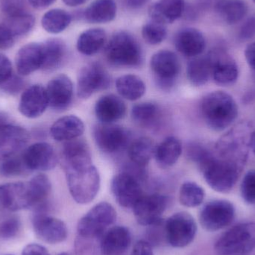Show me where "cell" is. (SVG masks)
<instances>
[{"mask_svg":"<svg viewBox=\"0 0 255 255\" xmlns=\"http://www.w3.org/2000/svg\"><path fill=\"white\" fill-rule=\"evenodd\" d=\"M116 88L121 97L130 101L139 100L145 92V84L134 75H125L118 78Z\"/></svg>","mask_w":255,"mask_h":255,"instance_id":"37","label":"cell"},{"mask_svg":"<svg viewBox=\"0 0 255 255\" xmlns=\"http://www.w3.org/2000/svg\"><path fill=\"white\" fill-rule=\"evenodd\" d=\"M245 56L249 65L255 71V41L247 46Z\"/></svg>","mask_w":255,"mask_h":255,"instance_id":"51","label":"cell"},{"mask_svg":"<svg viewBox=\"0 0 255 255\" xmlns=\"http://www.w3.org/2000/svg\"><path fill=\"white\" fill-rule=\"evenodd\" d=\"M166 34L167 31L165 25L154 20L147 22L142 28V38L148 44H159L165 40Z\"/></svg>","mask_w":255,"mask_h":255,"instance_id":"42","label":"cell"},{"mask_svg":"<svg viewBox=\"0 0 255 255\" xmlns=\"http://www.w3.org/2000/svg\"><path fill=\"white\" fill-rule=\"evenodd\" d=\"M62 1L67 5L70 6V7H76V6L85 4L88 0H62Z\"/></svg>","mask_w":255,"mask_h":255,"instance_id":"55","label":"cell"},{"mask_svg":"<svg viewBox=\"0 0 255 255\" xmlns=\"http://www.w3.org/2000/svg\"><path fill=\"white\" fill-rule=\"evenodd\" d=\"M72 16L62 9H52L44 13L41 19L43 29L51 34H59L64 31L71 22Z\"/></svg>","mask_w":255,"mask_h":255,"instance_id":"38","label":"cell"},{"mask_svg":"<svg viewBox=\"0 0 255 255\" xmlns=\"http://www.w3.org/2000/svg\"><path fill=\"white\" fill-rule=\"evenodd\" d=\"M21 223L15 217L7 219L0 224V238L3 240H10L15 238L20 231Z\"/></svg>","mask_w":255,"mask_h":255,"instance_id":"45","label":"cell"},{"mask_svg":"<svg viewBox=\"0 0 255 255\" xmlns=\"http://www.w3.org/2000/svg\"><path fill=\"white\" fill-rule=\"evenodd\" d=\"M157 115L158 108L154 103H139L132 108V118L141 125H150L152 124L157 119Z\"/></svg>","mask_w":255,"mask_h":255,"instance_id":"41","label":"cell"},{"mask_svg":"<svg viewBox=\"0 0 255 255\" xmlns=\"http://www.w3.org/2000/svg\"><path fill=\"white\" fill-rule=\"evenodd\" d=\"M46 90L51 109L62 112L70 107L73 99V85L68 76H55L48 83Z\"/></svg>","mask_w":255,"mask_h":255,"instance_id":"20","label":"cell"},{"mask_svg":"<svg viewBox=\"0 0 255 255\" xmlns=\"http://www.w3.org/2000/svg\"><path fill=\"white\" fill-rule=\"evenodd\" d=\"M201 112L208 127L221 131L235 122L238 118V107L232 96L224 91H214L204 97Z\"/></svg>","mask_w":255,"mask_h":255,"instance_id":"1","label":"cell"},{"mask_svg":"<svg viewBox=\"0 0 255 255\" xmlns=\"http://www.w3.org/2000/svg\"><path fill=\"white\" fill-rule=\"evenodd\" d=\"M33 207L34 200L28 181L0 185V211H18Z\"/></svg>","mask_w":255,"mask_h":255,"instance_id":"11","label":"cell"},{"mask_svg":"<svg viewBox=\"0 0 255 255\" xmlns=\"http://www.w3.org/2000/svg\"><path fill=\"white\" fill-rule=\"evenodd\" d=\"M22 158L28 171L40 172L54 169L58 160L53 147L45 142H36L28 146Z\"/></svg>","mask_w":255,"mask_h":255,"instance_id":"18","label":"cell"},{"mask_svg":"<svg viewBox=\"0 0 255 255\" xmlns=\"http://www.w3.org/2000/svg\"><path fill=\"white\" fill-rule=\"evenodd\" d=\"M13 67L9 58L0 54V85L13 75Z\"/></svg>","mask_w":255,"mask_h":255,"instance_id":"47","label":"cell"},{"mask_svg":"<svg viewBox=\"0 0 255 255\" xmlns=\"http://www.w3.org/2000/svg\"><path fill=\"white\" fill-rule=\"evenodd\" d=\"M100 242L102 255H123L131 244V235L125 226H114L105 232Z\"/></svg>","mask_w":255,"mask_h":255,"instance_id":"23","label":"cell"},{"mask_svg":"<svg viewBox=\"0 0 255 255\" xmlns=\"http://www.w3.org/2000/svg\"><path fill=\"white\" fill-rule=\"evenodd\" d=\"M116 220L117 212L114 207L108 202H100L79 220L77 226L79 238L88 241H100Z\"/></svg>","mask_w":255,"mask_h":255,"instance_id":"6","label":"cell"},{"mask_svg":"<svg viewBox=\"0 0 255 255\" xmlns=\"http://www.w3.org/2000/svg\"><path fill=\"white\" fill-rule=\"evenodd\" d=\"M207 184L219 193H229L238 181L243 169L211 153L199 164Z\"/></svg>","mask_w":255,"mask_h":255,"instance_id":"3","label":"cell"},{"mask_svg":"<svg viewBox=\"0 0 255 255\" xmlns=\"http://www.w3.org/2000/svg\"><path fill=\"white\" fill-rule=\"evenodd\" d=\"M126 113L125 103L114 94L103 96L96 103V116L102 124H114L123 119Z\"/></svg>","mask_w":255,"mask_h":255,"instance_id":"26","label":"cell"},{"mask_svg":"<svg viewBox=\"0 0 255 255\" xmlns=\"http://www.w3.org/2000/svg\"><path fill=\"white\" fill-rule=\"evenodd\" d=\"M205 190L196 183L187 181L181 185L179 199L181 205L187 208H196L203 202Z\"/></svg>","mask_w":255,"mask_h":255,"instance_id":"40","label":"cell"},{"mask_svg":"<svg viewBox=\"0 0 255 255\" xmlns=\"http://www.w3.org/2000/svg\"><path fill=\"white\" fill-rule=\"evenodd\" d=\"M111 190L117 202L125 208H133L143 196L139 180L128 172H122L114 177Z\"/></svg>","mask_w":255,"mask_h":255,"instance_id":"16","label":"cell"},{"mask_svg":"<svg viewBox=\"0 0 255 255\" xmlns=\"http://www.w3.org/2000/svg\"><path fill=\"white\" fill-rule=\"evenodd\" d=\"M49 106L46 88L40 85L28 87L22 92L19 103V112L28 119L41 116Z\"/></svg>","mask_w":255,"mask_h":255,"instance_id":"19","label":"cell"},{"mask_svg":"<svg viewBox=\"0 0 255 255\" xmlns=\"http://www.w3.org/2000/svg\"><path fill=\"white\" fill-rule=\"evenodd\" d=\"M169 205V199L161 194L143 195L133 207V214L139 224L150 226L163 220L162 214Z\"/></svg>","mask_w":255,"mask_h":255,"instance_id":"12","label":"cell"},{"mask_svg":"<svg viewBox=\"0 0 255 255\" xmlns=\"http://www.w3.org/2000/svg\"><path fill=\"white\" fill-rule=\"evenodd\" d=\"M56 0H28L30 4L36 9H43L53 4Z\"/></svg>","mask_w":255,"mask_h":255,"instance_id":"53","label":"cell"},{"mask_svg":"<svg viewBox=\"0 0 255 255\" xmlns=\"http://www.w3.org/2000/svg\"><path fill=\"white\" fill-rule=\"evenodd\" d=\"M253 1L255 3V0H253Z\"/></svg>","mask_w":255,"mask_h":255,"instance_id":"58","label":"cell"},{"mask_svg":"<svg viewBox=\"0 0 255 255\" xmlns=\"http://www.w3.org/2000/svg\"><path fill=\"white\" fill-rule=\"evenodd\" d=\"M29 133L24 128L10 124H0V161L13 157L29 140Z\"/></svg>","mask_w":255,"mask_h":255,"instance_id":"17","label":"cell"},{"mask_svg":"<svg viewBox=\"0 0 255 255\" xmlns=\"http://www.w3.org/2000/svg\"><path fill=\"white\" fill-rule=\"evenodd\" d=\"M22 255H50L48 250L39 244H28L22 250Z\"/></svg>","mask_w":255,"mask_h":255,"instance_id":"50","label":"cell"},{"mask_svg":"<svg viewBox=\"0 0 255 255\" xmlns=\"http://www.w3.org/2000/svg\"><path fill=\"white\" fill-rule=\"evenodd\" d=\"M255 33V19H250L248 22L244 25L242 31H241V36L244 38H249V37L253 36Z\"/></svg>","mask_w":255,"mask_h":255,"instance_id":"52","label":"cell"},{"mask_svg":"<svg viewBox=\"0 0 255 255\" xmlns=\"http://www.w3.org/2000/svg\"></svg>","mask_w":255,"mask_h":255,"instance_id":"59","label":"cell"},{"mask_svg":"<svg viewBox=\"0 0 255 255\" xmlns=\"http://www.w3.org/2000/svg\"><path fill=\"white\" fill-rule=\"evenodd\" d=\"M250 147H251L252 150L255 154V131L252 132L251 136H250Z\"/></svg>","mask_w":255,"mask_h":255,"instance_id":"56","label":"cell"},{"mask_svg":"<svg viewBox=\"0 0 255 255\" xmlns=\"http://www.w3.org/2000/svg\"><path fill=\"white\" fill-rule=\"evenodd\" d=\"M117 15L115 0H95L85 11V17L91 23H106L114 20Z\"/></svg>","mask_w":255,"mask_h":255,"instance_id":"32","label":"cell"},{"mask_svg":"<svg viewBox=\"0 0 255 255\" xmlns=\"http://www.w3.org/2000/svg\"><path fill=\"white\" fill-rule=\"evenodd\" d=\"M0 163V175L7 178L19 176L25 173L27 169L22 156L21 157H9L1 161Z\"/></svg>","mask_w":255,"mask_h":255,"instance_id":"43","label":"cell"},{"mask_svg":"<svg viewBox=\"0 0 255 255\" xmlns=\"http://www.w3.org/2000/svg\"><path fill=\"white\" fill-rule=\"evenodd\" d=\"M155 148V144L151 138L148 136L138 138L129 147V158L138 167H145L154 155Z\"/></svg>","mask_w":255,"mask_h":255,"instance_id":"34","label":"cell"},{"mask_svg":"<svg viewBox=\"0 0 255 255\" xmlns=\"http://www.w3.org/2000/svg\"><path fill=\"white\" fill-rule=\"evenodd\" d=\"M64 172L70 195L78 204L85 205L95 199L100 188V177L94 165Z\"/></svg>","mask_w":255,"mask_h":255,"instance_id":"4","label":"cell"},{"mask_svg":"<svg viewBox=\"0 0 255 255\" xmlns=\"http://www.w3.org/2000/svg\"><path fill=\"white\" fill-rule=\"evenodd\" d=\"M85 131L83 121L74 115L63 117L54 123L50 128L52 137L59 142H67L78 139Z\"/></svg>","mask_w":255,"mask_h":255,"instance_id":"28","label":"cell"},{"mask_svg":"<svg viewBox=\"0 0 255 255\" xmlns=\"http://www.w3.org/2000/svg\"><path fill=\"white\" fill-rule=\"evenodd\" d=\"M151 68L159 86L166 89L173 86L179 74L181 65L178 56L173 52L160 50L151 58Z\"/></svg>","mask_w":255,"mask_h":255,"instance_id":"14","label":"cell"},{"mask_svg":"<svg viewBox=\"0 0 255 255\" xmlns=\"http://www.w3.org/2000/svg\"><path fill=\"white\" fill-rule=\"evenodd\" d=\"M184 9V0H158L149 7L148 13L151 20L166 25L179 19Z\"/></svg>","mask_w":255,"mask_h":255,"instance_id":"27","label":"cell"},{"mask_svg":"<svg viewBox=\"0 0 255 255\" xmlns=\"http://www.w3.org/2000/svg\"><path fill=\"white\" fill-rule=\"evenodd\" d=\"M43 62V45L27 43L18 51L15 58L16 70L20 76H26L42 68Z\"/></svg>","mask_w":255,"mask_h":255,"instance_id":"24","label":"cell"},{"mask_svg":"<svg viewBox=\"0 0 255 255\" xmlns=\"http://www.w3.org/2000/svg\"><path fill=\"white\" fill-rule=\"evenodd\" d=\"M43 62L41 70L54 71L59 68L67 55V46L61 39L51 38L42 43Z\"/></svg>","mask_w":255,"mask_h":255,"instance_id":"30","label":"cell"},{"mask_svg":"<svg viewBox=\"0 0 255 255\" xmlns=\"http://www.w3.org/2000/svg\"><path fill=\"white\" fill-rule=\"evenodd\" d=\"M251 134L250 124L247 123L238 124L217 141L215 155L244 169L248 157Z\"/></svg>","mask_w":255,"mask_h":255,"instance_id":"2","label":"cell"},{"mask_svg":"<svg viewBox=\"0 0 255 255\" xmlns=\"http://www.w3.org/2000/svg\"><path fill=\"white\" fill-rule=\"evenodd\" d=\"M187 71V77L192 85L196 87L205 85L212 76V65L209 55L190 61Z\"/></svg>","mask_w":255,"mask_h":255,"instance_id":"36","label":"cell"},{"mask_svg":"<svg viewBox=\"0 0 255 255\" xmlns=\"http://www.w3.org/2000/svg\"><path fill=\"white\" fill-rule=\"evenodd\" d=\"M14 36L3 24H0V50L10 49L14 44Z\"/></svg>","mask_w":255,"mask_h":255,"instance_id":"48","label":"cell"},{"mask_svg":"<svg viewBox=\"0 0 255 255\" xmlns=\"http://www.w3.org/2000/svg\"><path fill=\"white\" fill-rule=\"evenodd\" d=\"M58 255H71L68 254V253H61V254H59Z\"/></svg>","mask_w":255,"mask_h":255,"instance_id":"57","label":"cell"},{"mask_svg":"<svg viewBox=\"0 0 255 255\" xmlns=\"http://www.w3.org/2000/svg\"><path fill=\"white\" fill-rule=\"evenodd\" d=\"M212 65V77L220 86L233 85L238 77V67L235 60L224 51L215 50L208 54Z\"/></svg>","mask_w":255,"mask_h":255,"instance_id":"21","label":"cell"},{"mask_svg":"<svg viewBox=\"0 0 255 255\" xmlns=\"http://www.w3.org/2000/svg\"><path fill=\"white\" fill-rule=\"evenodd\" d=\"M241 191L245 202L255 205V169L246 174L241 183Z\"/></svg>","mask_w":255,"mask_h":255,"instance_id":"44","label":"cell"},{"mask_svg":"<svg viewBox=\"0 0 255 255\" xmlns=\"http://www.w3.org/2000/svg\"><path fill=\"white\" fill-rule=\"evenodd\" d=\"M182 145L175 136H168L155 148L154 157L159 166L166 168L173 166L181 156Z\"/></svg>","mask_w":255,"mask_h":255,"instance_id":"31","label":"cell"},{"mask_svg":"<svg viewBox=\"0 0 255 255\" xmlns=\"http://www.w3.org/2000/svg\"><path fill=\"white\" fill-rule=\"evenodd\" d=\"M216 10L224 22L233 25L247 16L248 6L244 0H220L216 5Z\"/></svg>","mask_w":255,"mask_h":255,"instance_id":"35","label":"cell"},{"mask_svg":"<svg viewBox=\"0 0 255 255\" xmlns=\"http://www.w3.org/2000/svg\"><path fill=\"white\" fill-rule=\"evenodd\" d=\"M255 249V223L238 225L222 235L215 244L220 255L246 254Z\"/></svg>","mask_w":255,"mask_h":255,"instance_id":"7","label":"cell"},{"mask_svg":"<svg viewBox=\"0 0 255 255\" xmlns=\"http://www.w3.org/2000/svg\"><path fill=\"white\" fill-rule=\"evenodd\" d=\"M148 0H126L127 4L130 8L137 9L145 5Z\"/></svg>","mask_w":255,"mask_h":255,"instance_id":"54","label":"cell"},{"mask_svg":"<svg viewBox=\"0 0 255 255\" xmlns=\"http://www.w3.org/2000/svg\"><path fill=\"white\" fill-rule=\"evenodd\" d=\"M24 85L25 83L22 78L13 74L7 81L0 85V89L6 94L14 95L22 91Z\"/></svg>","mask_w":255,"mask_h":255,"instance_id":"46","label":"cell"},{"mask_svg":"<svg viewBox=\"0 0 255 255\" xmlns=\"http://www.w3.org/2000/svg\"><path fill=\"white\" fill-rule=\"evenodd\" d=\"M106 55L108 61L116 67H137L142 59L139 43L131 34L124 31L112 36L106 46Z\"/></svg>","mask_w":255,"mask_h":255,"instance_id":"5","label":"cell"},{"mask_svg":"<svg viewBox=\"0 0 255 255\" xmlns=\"http://www.w3.org/2000/svg\"><path fill=\"white\" fill-rule=\"evenodd\" d=\"M174 43L178 52L187 57L200 55L206 47L202 33L194 28H185L175 34Z\"/></svg>","mask_w":255,"mask_h":255,"instance_id":"25","label":"cell"},{"mask_svg":"<svg viewBox=\"0 0 255 255\" xmlns=\"http://www.w3.org/2000/svg\"><path fill=\"white\" fill-rule=\"evenodd\" d=\"M61 158L64 171L92 164L91 150L82 139H75L66 142L61 151Z\"/></svg>","mask_w":255,"mask_h":255,"instance_id":"22","label":"cell"},{"mask_svg":"<svg viewBox=\"0 0 255 255\" xmlns=\"http://www.w3.org/2000/svg\"><path fill=\"white\" fill-rule=\"evenodd\" d=\"M196 232L197 225L188 213H176L165 222L166 240L174 248H184L190 245Z\"/></svg>","mask_w":255,"mask_h":255,"instance_id":"8","label":"cell"},{"mask_svg":"<svg viewBox=\"0 0 255 255\" xmlns=\"http://www.w3.org/2000/svg\"><path fill=\"white\" fill-rule=\"evenodd\" d=\"M4 12L6 16L2 24L14 37L27 34L34 27L35 23L34 16L19 7L8 6Z\"/></svg>","mask_w":255,"mask_h":255,"instance_id":"29","label":"cell"},{"mask_svg":"<svg viewBox=\"0 0 255 255\" xmlns=\"http://www.w3.org/2000/svg\"><path fill=\"white\" fill-rule=\"evenodd\" d=\"M112 84L107 70L99 63H91L82 67L78 76L77 94L79 98L88 99L98 92L106 90Z\"/></svg>","mask_w":255,"mask_h":255,"instance_id":"9","label":"cell"},{"mask_svg":"<svg viewBox=\"0 0 255 255\" xmlns=\"http://www.w3.org/2000/svg\"><path fill=\"white\" fill-rule=\"evenodd\" d=\"M235 217L233 204L227 200H214L201 210V226L208 232H217L232 224Z\"/></svg>","mask_w":255,"mask_h":255,"instance_id":"10","label":"cell"},{"mask_svg":"<svg viewBox=\"0 0 255 255\" xmlns=\"http://www.w3.org/2000/svg\"><path fill=\"white\" fill-rule=\"evenodd\" d=\"M130 255H154L151 244L146 241L140 240L135 244Z\"/></svg>","mask_w":255,"mask_h":255,"instance_id":"49","label":"cell"},{"mask_svg":"<svg viewBox=\"0 0 255 255\" xmlns=\"http://www.w3.org/2000/svg\"><path fill=\"white\" fill-rule=\"evenodd\" d=\"M32 226L36 236L46 244H61L67 240L68 235L65 223L46 213H34Z\"/></svg>","mask_w":255,"mask_h":255,"instance_id":"15","label":"cell"},{"mask_svg":"<svg viewBox=\"0 0 255 255\" xmlns=\"http://www.w3.org/2000/svg\"><path fill=\"white\" fill-rule=\"evenodd\" d=\"M106 41V33L103 28H90L80 34L77 49L85 55H93L100 52Z\"/></svg>","mask_w":255,"mask_h":255,"instance_id":"33","label":"cell"},{"mask_svg":"<svg viewBox=\"0 0 255 255\" xmlns=\"http://www.w3.org/2000/svg\"><path fill=\"white\" fill-rule=\"evenodd\" d=\"M97 146L106 153L118 152L127 146L130 133L123 127L113 124H100L94 128Z\"/></svg>","mask_w":255,"mask_h":255,"instance_id":"13","label":"cell"},{"mask_svg":"<svg viewBox=\"0 0 255 255\" xmlns=\"http://www.w3.org/2000/svg\"><path fill=\"white\" fill-rule=\"evenodd\" d=\"M30 188L32 193L34 207L47 203L48 197L50 195L52 184L49 178L44 174H38L33 177L29 181Z\"/></svg>","mask_w":255,"mask_h":255,"instance_id":"39","label":"cell"}]
</instances>
